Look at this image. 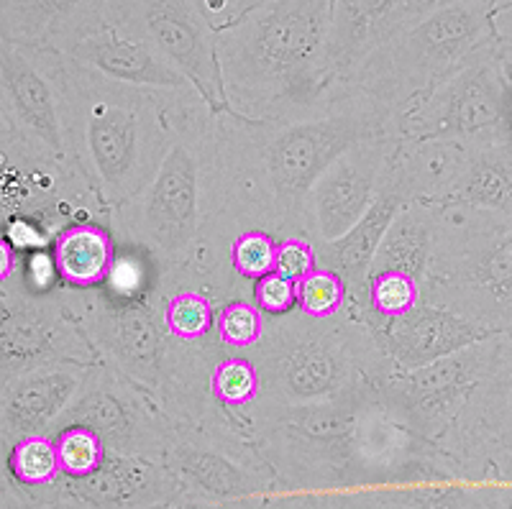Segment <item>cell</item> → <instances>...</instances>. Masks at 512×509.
<instances>
[{
    "mask_svg": "<svg viewBox=\"0 0 512 509\" xmlns=\"http://www.w3.org/2000/svg\"><path fill=\"white\" fill-rule=\"evenodd\" d=\"M400 118L351 82H336L328 100L292 121H249L216 110L208 149L205 220L190 287L218 307L251 300L254 284L231 272V243L246 231L303 236L310 190L344 149L369 136H400Z\"/></svg>",
    "mask_w": 512,
    "mask_h": 509,
    "instance_id": "cell-1",
    "label": "cell"
},
{
    "mask_svg": "<svg viewBox=\"0 0 512 509\" xmlns=\"http://www.w3.org/2000/svg\"><path fill=\"white\" fill-rule=\"evenodd\" d=\"M59 95L64 154L111 213L139 195L177 136L187 110L208 103L200 90H144L100 75L67 54L47 52Z\"/></svg>",
    "mask_w": 512,
    "mask_h": 509,
    "instance_id": "cell-2",
    "label": "cell"
},
{
    "mask_svg": "<svg viewBox=\"0 0 512 509\" xmlns=\"http://www.w3.org/2000/svg\"><path fill=\"white\" fill-rule=\"evenodd\" d=\"M333 0H262L216 31L226 110L249 121H292L326 103Z\"/></svg>",
    "mask_w": 512,
    "mask_h": 509,
    "instance_id": "cell-3",
    "label": "cell"
},
{
    "mask_svg": "<svg viewBox=\"0 0 512 509\" xmlns=\"http://www.w3.org/2000/svg\"><path fill=\"white\" fill-rule=\"evenodd\" d=\"M59 287L98 361L144 389L172 423L218 428L236 420L210 392V371L226 351L216 338L200 343L172 338L162 305L154 300L116 297L105 287Z\"/></svg>",
    "mask_w": 512,
    "mask_h": 509,
    "instance_id": "cell-4",
    "label": "cell"
},
{
    "mask_svg": "<svg viewBox=\"0 0 512 509\" xmlns=\"http://www.w3.org/2000/svg\"><path fill=\"white\" fill-rule=\"evenodd\" d=\"M259 371L262 405H305L377 389L397 369L382 336L349 310L310 318L300 310L264 315V336L244 351Z\"/></svg>",
    "mask_w": 512,
    "mask_h": 509,
    "instance_id": "cell-5",
    "label": "cell"
},
{
    "mask_svg": "<svg viewBox=\"0 0 512 509\" xmlns=\"http://www.w3.org/2000/svg\"><path fill=\"white\" fill-rule=\"evenodd\" d=\"M213 116L210 103L187 110L152 182L108 213V231L118 246H134L157 261L162 302L169 292L190 287L198 259Z\"/></svg>",
    "mask_w": 512,
    "mask_h": 509,
    "instance_id": "cell-6",
    "label": "cell"
},
{
    "mask_svg": "<svg viewBox=\"0 0 512 509\" xmlns=\"http://www.w3.org/2000/svg\"><path fill=\"white\" fill-rule=\"evenodd\" d=\"M377 389L305 405H254L233 412L277 479L280 494L351 492L356 471V420Z\"/></svg>",
    "mask_w": 512,
    "mask_h": 509,
    "instance_id": "cell-7",
    "label": "cell"
},
{
    "mask_svg": "<svg viewBox=\"0 0 512 509\" xmlns=\"http://www.w3.org/2000/svg\"><path fill=\"white\" fill-rule=\"evenodd\" d=\"M492 41V3L436 0L374 49L346 82L400 118Z\"/></svg>",
    "mask_w": 512,
    "mask_h": 509,
    "instance_id": "cell-8",
    "label": "cell"
},
{
    "mask_svg": "<svg viewBox=\"0 0 512 509\" xmlns=\"http://www.w3.org/2000/svg\"><path fill=\"white\" fill-rule=\"evenodd\" d=\"M420 295L492 333L512 330V215L438 205L436 246Z\"/></svg>",
    "mask_w": 512,
    "mask_h": 509,
    "instance_id": "cell-9",
    "label": "cell"
},
{
    "mask_svg": "<svg viewBox=\"0 0 512 509\" xmlns=\"http://www.w3.org/2000/svg\"><path fill=\"white\" fill-rule=\"evenodd\" d=\"M400 136L446 139L464 146L512 141V93L497 39L400 116Z\"/></svg>",
    "mask_w": 512,
    "mask_h": 509,
    "instance_id": "cell-10",
    "label": "cell"
},
{
    "mask_svg": "<svg viewBox=\"0 0 512 509\" xmlns=\"http://www.w3.org/2000/svg\"><path fill=\"white\" fill-rule=\"evenodd\" d=\"M162 463L180 484V497L192 502L231 504L280 494L239 420L218 428L175 425Z\"/></svg>",
    "mask_w": 512,
    "mask_h": 509,
    "instance_id": "cell-11",
    "label": "cell"
},
{
    "mask_svg": "<svg viewBox=\"0 0 512 509\" xmlns=\"http://www.w3.org/2000/svg\"><path fill=\"white\" fill-rule=\"evenodd\" d=\"M500 336L502 333L482 338L418 369H395L377 387L379 405L397 423L436 443L454 425L474 389L487 376Z\"/></svg>",
    "mask_w": 512,
    "mask_h": 509,
    "instance_id": "cell-12",
    "label": "cell"
},
{
    "mask_svg": "<svg viewBox=\"0 0 512 509\" xmlns=\"http://www.w3.org/2000/svg\"><path fill=\"white\" fill-rule=\"evenodd\" d=\"M75 425L93 430L108 451L152 461H162L175 430V423L144 389L103 361L88 366L75 400L59 417L52 435Z\"/></svg>",
    "mask_w": 512,
    "mask_h": 509,
    "instance_id": "cell-13",
    "label": "cell"
},
{
    "mask_svg": "<svg viewBox=\"0 0 512 509\" xmlns=\"http://www.w3.org/2000/svg\"><path fill=\"white\" fill-rule=\"evenodd\" d=\"M105 24L162 54L198 87L213 110H226L216 31L195 0H105Z\"/></svg>",
    "mask_w": 512,
    "mask_h": 509,
    "instance_id": "cell-14",
    "label": "cell"
},
{
    "mask_svg": "<svg viewBox=\"0 0 512 509\" xmlns=\"http://www.w3.org/2000/svg\"><path fill=\"white\" fill-rule=\"evenodd\" d=\"M57 361L93 366L98 356L62 287L36 295L13 279L0 290V387L13 376Z\"/></svg>",
    "mask_w": 512,
    "mask_h": 509,
    "instance_id": "cell-15",
    "label": "cell"
},
{
    "mask_svg": "<svg viewBox=\"0 0 512 509\" xmlns=\"http://www.w3.org/2000/svg\"><path fill=\"white\" fill-rule=\"evenodd\" d=\"M395 134L361 139L344 149L323 169L303 210V236L313 243H331L346 236L372 208L395 159Z\"/></svg>",
    "mask_w": 512,
    "mask_h": 509,
    "instance_id": "cell-16",
    "label": "cell"
},
{
    "mask_svg": "<svg viewBox=\"0 0 512 509\" xmlns=\"http://www.w3.org/2000/svg\"><path fill=\"white\" fill-rule=\"evenodd\" d=\"M0 105L31 162L39 167L67 164L59 95L47 52L0 41Z\"/></svg>",
    "mask_w": 512,
    "mask_h": 509,
    "instance_id": "cell-17",
    "label": "cell"
},
{
    "mask_svg": "<svg viewBox=\"0 0 512 509\" xmlns=\"http://www.w3.org/2000/svg\"><path fill=\"white\" fill-rule=\"evenodd\" d=\"M18 489L52 509H159L180 497V484L162 461L113 451L93 474H62L49 486Z\"/></svg>",
    "mask_w": 512,
    "mask_h": 509,
    "instance_id": "cell-18",
    "label": "cell"
},
{
    "mask_svg": "<svg viewBox=\"0 0 512 509\" xmlns=\"http://www.w3.org/2000/svg\"><path fill=\"white\" fill-rule=\"evenodd\" d=\"M436 446L459 463L472 484H482L484 463L492 453L512 446V330L500 336L487 376Z\"/></svg>",
    "mask_w": 512,
    "mask_h": 509,
    "instance_id": "cell-19",
    "label": "cell"
},
{
    "mask_svg": "<svg viewBox=\"0 0 512 509\" xmlns=\"http://www.w3.org/2000/svg\"><path fill=\"white\" fill-rule=\"evenodd\" d=\"M88 366L75 361L39 366L8 379L0 387V440L11 451L26 435H52L72 405Z\"/></svg>",
    "mask_w": 512,
    "mask_h": 509,
    "instance_id": "cell-20",
    "label": "cell"
},
{
    "mask_svg": "<svg viewBox=\"0 0 512 509\" xmlns=\"http://www.w3.org/2000/svg\"><path fill=\"white\" fill-rule=\"evenodd\" d=\"M431 3L436 0H333L326 44L331 85L349 80L374 49Z\"/></svg>",
    "mask_w": 512,
    "mask_h": 509,
    "instance_id": "cell-21",
    "label": "cell"
},
{
    "mask_svg": "<svg viewBox=\"0 0 512 509\" xmlns=\"http://www.w3.org/2000/svg\"><path fill=\"white\" fill-rule=\"evenodd\" d=\"M105 26V0H0V41L70 54Z\"/></svg>",
    "mask_w": 512,
    "mask_h": 509,
    "instance_id": "cell-22",
    "label": "cell"
},
{
    "mask_svg": "<svg viewBox=\"0 0 512 509\" xmlns=\"http://www.w3.org/2000/svg\"><path fill=\"white\" fill-rule=\"evenodd\" d=\"M495 336L484 325L472 323L446 307L420 300L402 318L390 320L382 330V346L397 369H418L448 353Z\"/></svg>",
    "mask_w": 512,
    "mask_h": 509,
    "instance_id": "cell-23",
    "label": "cell"
},
{
    "mask_svg": "<svg viewBox=\"0 0 512 509\" xmlns=\"http://www.w3.org/2000/svg\"><path fill=\"white\" fill-rule=\"evenodd\" d=\"M67 57L77 59L85 67H93V70L111 77V80L144 87V90L172 93V90L195 87L162 54L154 52L152 47H146L144 41H136L123 34V31L113 29L111 24H105L103 29H98L82 44H77Z\"/></svg>",
    "mask_w": 512,
    "mask_h": 509,
    "instance_id": "cell-24",
    "label": "cell"
},
{
    "mask_svg": "<svg viewBox=\"0 0 512 509\" xmlns=\"http://www.w3.org/2000/svg\"><path fill=\"white\" fill-rule=\"evenodd\" d=\"M466 151L456 141L400 136L384 187L400 195L402 203H448L459 185Z\"/></svg>",
    "mask_w": 512,
    "mask_h": 509,
    "instance_id": "cell-25",
    "label": "cell"
},
{
    "mask_svg": "<svg viewBox=\"0 0 512 509\" xmlns=\"http://www.w3.org/2000/svg\"><path fill=\"white\" fill-rule=\"evenodd\" d=\"M438 231V205L405 203L384 231L382 243L374 254L369 277L384 272H400L415 277L423 287V279L431 267L433 246Z\"/></svg>",
    "mask_w": 512,
    "mask_h": 509,
    "instance_id": "cell-26",
    "label": "cell"
},
{
    "mask_svg": "<svg viewBox=\"0 0 512 509\" xmlns=\"http://www.w3.org/2000/svg\"><path fill=\"white\" fill-rule=\"evenodd\" d=\"M116 256L113 233L100 223H75L52 241L59 282L72 290H93L108 279Z\"/></svg>",
    "mask_w": 512,
    "mask_h": 509,
    "instance_id": "cell-27",
    "label": "cell"
},
{
    "mask_svg": "<svg viewBox=\"0 0 512 509\" xmlns=\"http://www.w3.org/2000/svg\"><path fill=\"white\" fill-rule=\"evenodd\" d=\"M466 149L459 185L448 203L512 215V141Z\"/></svg>",
    "mask_w": 512,
    "mask_h": 509,
    "instance_id": "cell-28",
    "label": "cell"
},
{
    "mask_svg": "<svg viewBox=\"0 0 512 509\" xmlns=\"http://www.w3.org/2000/svg\"><path fill=\"white\" fill-rule=\"evenodd\" d=\"M351 492L359 509H492L484 484L461 479L351 489Z\"/></svg>",
    "mask_w": 512,
    "mask_h": 509,
    "instance_id": "cell-29",
    "label": "cell"
},
{
    "mask_svg": "<svg viewBox=\"0 0 512 509\" xmlns=\"http://www.w3.org/2000/svg\"><path fill=\"white\" fill-rule=\"evenodd\" d=\"M218 305L205 292L182 287L169 292L162 302L164 328L172 338L182 343H200L213 336Z\"/></svg>",
    "mask_w": 512,
    "mask_h": 509,
    "instance_id": "cell-30",
    "label": "cell"
},
{
    "mask_svg": "<svg viewBox=\"0 0 512 509\" xmlns=\"http://www.w3.org/2000/svg\"><path fill=\"white\" fill-rule=\"evenodd\" d=\"M210 392L218 405L226 407L228 412H239L254 405L262 392L254 361L241 351H223L210 371Z\"/></svg>",
    "mask_w": 512,
    "mask_h": 509,
    "instance_id": "cell-31",
    "label": "cell"
},
{
    "mask_svg": "<svg viewBox=\"0 0 512 509\" xmlns=\"http://www.w3.org/2000/svg\"><path fill=\"white\" fill-rule=\"evenodd\" d=\"M8 476L18 486H49L62 476L52 435H26L8 451Z\"/></svg>",
    "mask_w": 512,
    "mask_h": 509,
    "instance_id": "cell-32",
    "label": "cell"
},
{
    "mask_svg": "<svg viewBox=\"0 0 512 509\" xmlns=\"http://www.w3.org/2000/svg\"><path fill=\"white\" fill-rule=\"evenodd\" d=\"M264 336V313L254 300H233L216 310L213 338L226 351H251Z\"/></svg>",
    "mask_w": 512,
    "mask_h": 509,
    "instance_id": "cell-33",
    "label": "cell"
},
{
    "mask_svg": "<svg viewBox=\"0 0 512 509\" xmlns=\"http://www.w3.org/2000/svg\"><path fill=\"white\" fill-rule=\"evenodd\" d=\"M420 300H423V295H420V282L415 277L400 272H384L369 277V307L384 323L410 313Z\"/></svg>",
    "mask_w": 512,
    "mask_h": 509,
    "instance_id": "cell-34",
    "label": "cell"
},
{
    "mask_svg": "<svg viewBox=\"0 0 512 509\" xmlns=\"http://www.w3.org/2000/svg\"><path fill=\"white\" fill-rule=\"evenodd\" d=\"M346 284L328 269H315L297 282V310L310 318H333L346 310Z\"/></svg>",
    "mask_w": 512,
    "mask_h": 509,
    "instance_id": "cell-35",
    "label": "cell"
},
{
    "mask_svg": "<svg viewBox=\"0 0 512 509\" xmlns=\"http://www.w3.org/2000/svg\"><path fill=\"white\" fill-rule=\"evenodd\" d=\"M54 438L59 458V471L64 476H85L93 474L103 463L108 448L103 446V440L88 428H64L59 430Z\"/></svg>",
    "mask_w": 512,
    "mask_h": 509,
    "instance_id": "cell-36",
    "label": "cell"
},
{
    "mask_svg": "<svg viewBox=\"0 0 512 509\" xmlns=\"http://www.w3.org/2000/svg\"><path fill=\"white\" fill-rule=\"evenodd\" d=\"M274 246L277 238L262 231H246L231 243V272L246 284H254L274 269Z\"/></svg>",
    "mask_w": 512,
    "mask_h": 509,
    "instance_id": "cell-37",
    "label": "cell"
},
{
    "mask_svg": "<svg viewBox=\"0 0 512 509\" xmlns=\"http://www.w3.org/2000/svg\"><path fill=\"white\" fill-rule=\"evenodd\" d=\"M59 167H62V164H59ZM39 169L47 167H39V164L31 162L29 154H26L24 146H21V141L13 134L11 123H8L6 118V110L0 105V182L11 180L13 185H16L18 197H24L31 174H36Z\"/></svg>",
    "mask_w": 512,
    "mask_h": 509,
    "instance_id": "cell-38",
    "label": "cell"
},
{
    "mask_svg": "<svg viewBox=\"0 0 512 509\" xmlns=\"http://www.w3.org/2000/svg\"><path fill=\"white\" fill-rule=\"evenodd\" d=\"M318 269V256H315V243L305 236H285L277 238L274 246V274L300 282L310 272Z\"/></svg>",
    "mask_w": 512,
    "mask_h": 509,
    "instance_id": "cell-39",
    "label": "cell"
},
{
    "mask_svg": "<svg viewBox=\"0 0 512 509\" xmlns=\"http://www.w3.org/2000/svg\"><path fill=\"white\" fill-rule=\"evenodd\" d=\"M251 300L264 315H285L297 307V282L269 272L254 282Z\"/></svg>",
    "mask_w": 512,
    "mask_h": 509,
    "instance_id": "cell-40",
    "label": "cell"
},
{
    "mask_svg": "<svg viewBox=\"0 0 512 509\" xmlns=\"http://www.w3.org/2000/svg\"><path fill=\"white\" fill-rule=\"evenodd\" d=\"M259 509H359L354 492H297L264 497Z\"/></svg>",
    "mask_w": 512,
    "mask_h": 509,
    "instance_id": "cell-41",
    "label": "cell"
},
{
    "mask_svg": "<svg viewBox=\"0 0 512 509\" xmlns=\"http://www.w3.org/2000/svg\"><path fill=\"white\" fill-rule=\"evenodd\" d=\"M259 3L262 0H195V6L200 8V13H203V18L213 31L231 26L236 18H241Z\"/></svg>",
    "mask_w": 512,
    "mask_h": 509,
    "instance_id": "cell-42",
    "label": "cell"
},
{
    "mask_svg": "<svg viewBox=\"0 0 512 509\" xmlns=\"http://www.w3.org/2000/svg\"><path fill=\"white\" fill-rule=\"evenodd\" d=\"M264 502V497L256 499H244V502H231V504H205V502H192V499L177 497L175 502L164 504L159 509H259V504Z\"/></svg>",
    "mask_w": 512,
    "mask_h": 509,
    "instance_id": "cell-43",
    "label": "cell"
},
{
    "mask_svg": "<svg viewBox=\"0 0 512 509\" xmlns=\"http://www.w3.org/2000/svg\"><path fill=\"white\" fill-rule=\"evenodd\" d=\"M18 272V251L8 243L6 236H0V290L16 279Z\"/></svg>",
    "mask_w": 512,
    "mask_h": 509,
    "instance_id": "cell-44",
    "label": "cell"
},
{
    "mask_svg": "<svg viewBox=\"0 0 512 509\" xmlns=\"http://www.w3.org/2000/svg\"><path fill=\"white\" fill-rule=\"evenodd\" d=\"M484 489H487L489 507H492V509H512V481L484 484Z\"/></svg>",
    "mask_w": 512,
    "mask_h": 509,
    "instance_id": "cell-45",
    "label": "cell"
},
{
    "mask_svg": "<svg viewBox=\"0 0 512 509\" xmlns=\"http://www.w3.org/2000/svg\"><path fill=\"white\" fill-rule=\"evenodd\" d=\"M497 52H500L502 70H505L507 85H510V93H512V49L510 47H502V44H497Z\"/></svg>",
    "mask_w": 512,
    "mask_h": 509,
    "instance_id": "cell-46",
    "label": "cell"
},
{
    "mask_svg": "<svg viewBox=\"0 0 512 509\" xmlns=\"http://www.w3.org/2000/svg\"><path fill=\"white\" fill-rule=\"evenodd\" d=\"M8 509H52V507H47L44 502L36 504V499H31L29 494H26V499H16V494H13V504H8Z\"/></svg>",
    "mask_w": 512,
    "mask_h": 509,
    "instance_id": "cell-47",
    "label": "cell"
},
{
    "mask_svg": "<svg viewBox=\"0 0 512 509\" xmlns=\"http://www.w3.org/2000/svg\"><path fill=\"white\" fill-rule=\"evenodd\" d=\"M0 456H3V458H6V461H8V448L3 446V440H0Z\"/></svg>",
    "mask_w": 512,
    "mask_h": 509,
    "instance_id": "cell-48",
    "label": "cell"
},
{
    "mask_svg": "<svg viewBox=\"0 0 512 509\" xmlns=\"http://www.w3.org/2000/svg\"><path fill=\"white\" fill-rule=\"evenodd\" d=\"M484 3H495V0H484Z\"/></svg>",
    "mask_w": 512,
    "mask_h": 509,
    "instance_id": "cell-49",
    "label": "cell"
}]
</instances>
